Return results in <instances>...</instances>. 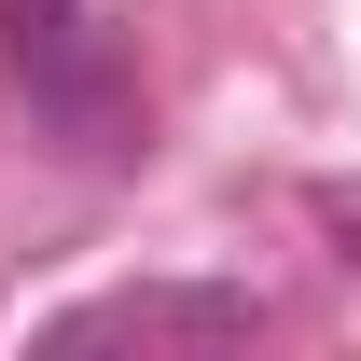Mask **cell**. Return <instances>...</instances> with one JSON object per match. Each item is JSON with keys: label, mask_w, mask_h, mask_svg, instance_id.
Returning a JSON list of instances; mask_svg holds the SVG:
<instances>
[{"label": "cell", "mask_w": 361, "mask_h": 361, "mask_svg": "<svg viewBox=\"0 0 361 361\" xmlns=\"http://www.w3.org/2000/svg\"><path fill=\"white\" fill-rule=\"evenodd\" d=\"M97 334H195V348H236V334H264V292H236V278H139L97 306Z\"/></svg>", "instance_id": "1"}, {"label": "cell", "mask_w": 361, "mask_h": 361, "mask_svg": "<svg viewBox=\"0 0 361 361\" xmlns=\"http://www.w3.org/2000/svg\"><path fill=\"white\" fill-rule=\"evenodd\" d=\"M319 236H334V264H361V180H319Z\"/></svg>", "instance_id": "2"}]
</instances>
